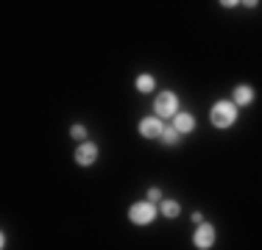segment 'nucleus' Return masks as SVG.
Here are the masks:
<instances>
[{
    "label": "nucleus",
    "mask_w": 262,
    "mask_h": 250,
    "mask_svg": "<svg viewBox=\"0 0 262 250\" xmlns=\"http://www.w3.org/2000/svg\"><path fill=\"white\" fill-rule=\"evenodd\" d=\"M212 125L215 128H229L237 120V103H229V100H221V103L212 106Z\"/></svg>",
    "instance_id": "obj_1"
},
{
    "label": "nucleus",
    "mask_w": 262,
    "mask_h": 250,
    "mask_svg": "<svg viewBox=\"0 0 262 250\" xmlns=\"http://www.w3.org/2000/svg\"><path fill=\"white\" fill-rule=\"evenodd\" d=\"M128 217H131V222H137V225H148V222L157 220V209H154V203H134L128 211Z\"/></svg>",
    "instance_id": "obj_2"
},
{
    "label": "nucleus",
    "mask_w": 262,
    "mask_h": 250,
    "mask_svg": "<svg viewBox=\"0 0 262 250\" xmlns=\"http://www.w3.org/2000/svg\"><path fill=\"white\" fill-rule=\"evenodd\" d=\"M157 114L159 117H176L179 114V97L173 92H162L157 97Z\"/></svg>",
    "instance_id": "obj_3"
},
{
    "label": "nucleus",
    "mask_w": 262,
    "mask_h": 250,
    "mask_svg": "<svg viewBox=\"0 0 262 250\" xmlns=\"http://www.w3.org/2000/svg\"><path fill=\"white\" fill-rule=\"evenodd\" d=\"M192 242H195V247H201V250L212 247V242H215V228H212V225H198Z\"/></svg>",
    "instance_id": "obj_4"
},
{
    "label": "nucleus",
    "mask_w": 262,
    "mask_h": 250,
    "mask_svg": "<svg viewBox=\"0 0 262 250\" xmlns=\"http://www.w3.org/2000/svg\"><path fill=\"white\" fill-rule=\"evenodd\" d=\"M162 122H159V117H145V120L140 122V134L145 136V139H157V136H162Z\"/></svg>",
    "instance_id": "obj_5"
},
{
    "label": "nucleus",
    "mask_w": 262,
    "mask_h": 250,
    "mask_svg": "<svg viewBox=\"0 0 262 250\" xmlns=\"http://www.w3.org/2000/svg\"><path fill=\"white\" fill-rule=\"evenodd\" d=\"M98 159V147L92 145V142H84L78 150H76V161L81 167H86V164H92V161Z\"/></svg>",
    "instance_id": "obj_6"
},
{
    "label": "nucleus",
    "mask_w": 262,
    "mask_h": 250,
    "mask_svg": "<svg viewBox=\"0 0 262 250\" xmlns=\"http://www.w3.org/2000/svg\"><path fill=\"white\" fill-rule=\"evenodd\" d=\"M251 100H254L251 86H246V84H243V86H237V89H234V103H237V106H248Z\"/></svg>",
    "instance_id": "obj_7"
},
{
    "label": "nucleus",
    "mask_w": 262,
    "mask_h": 250,
    "mask_svg": "<svg viewBox=\"0 0 262 250\" xmlns=\"http://www.w3.org/2000/svg\"><path fill=\"white\" fill-rule=\"evenodd\" d=\"M173 125H176L182 134H190V131L195 128V120H192L190 114H176V117H173Z\"/></svg>",
    "instance_id": "obj_8"
},
{
    "label": "nucleus",
    "mask_w": 262,
    "mask_h": 250,
    "mask_svg": "<svg viewBox=\"0 0 262 250\" xmlns=\"http://www.w3.org/2000/svg\"><path fill=\"white\" fill-rule=\"evenodd\" d=\"M179 136H182V131H179L176 125H170V128H165V131H162V142H165V145H176V142H179Z\"/></svg>",
    "instance_id": "obj_9"
},
{
    "label": "nucleus",
    "mask_w": 262,
    "mask_h": 250,
    "mask_svg": "<svg viewBox=\"0 0 262 250\" xmlns=\"http://www.w3.org/2000/svg\"><path fill=\"white\" fill-rule=\"evenodd\" d=\"M179 211H182V209H179L176 200H165V203H162V214L170 217V220H173V217H179Z\"/></svg>",
    "instance_id": "obj_10"
},
{
    "label": "nucleus",
    "mask_w": 262,
    "mask_h": 250,
    "mask_svg": "<svg viewBox=\"0 0 262 250\" xmlns=\"http://www.w3.org/2000/svg\"><path fill=\"white\" fill-rule=\"evenodd\" d=\"M137 89H140V92H151L154 89V78H151V75H140V78H137Z\"/></svg>",
    "instance_id": "obj_11"
},
{
    "label": "nucleus",
    "mask_w": 262,
    "mask_h": 250,
    "mask_svg": "<svg viewBox=\"0 0 262 250\" xmlns=\"http://www.w3.org/2000/svg\"><path fill=\"white\" fill-rule=\"evenodd\" d=\"M70 134L76 136V139H84V136H86V128H84V125H73V131H70Z\"/></svg>",
    "instance_id": "obj_12"
},
{
    "label": "nucleus",
    "mask_w": 262,
    "mask_h": 250,
    "mask_svg": "<svg viewBox=\"0 0 262 250\" xmlns=\"http://www.w3.org/2000/svg\"><path fill=\"white\" fill-rule=\"evenodd\" d=\"M159 197H162L159 189H151V192H148V200H151V203H154V200H159Z\"/></svg>",
    "instance_id": "obj_13"
},
{
    "label": "nucleus",
    "mask_w": 262,
    "mask_h": 250,
    "mask_svg": "<svg viewBox=\"0 0 262 250\" xmlns=\"http://www.w3.org/2000/svg\"><path fill=\"white\" fill-rule=\"evenodd\" d=\"M240 0H221V6H226V9H232V6H237Z\"/></svg>",
    "instance_id": "obj_14"
},
{
    "label": "nucleus",
    "mask_w": 262,
    "mask_h": 250,
    "mask_svg": "<svg viewBox=\"0 0 262 250\" xmlns=\"http://www.w3.org/2000/svg\"><path fill=\"white\" fill-rule=\"evenodd\" d=\"M243 6H248V9H254V6H257V0H240Z\"/></svg>",
    "instance_id": "obj_15"
}]
</instances>
